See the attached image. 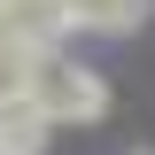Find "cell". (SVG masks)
I'll return each instance as SVG.
<instances>
[{
  "instance_id": "1",
  "label": "cell",
  "mask_w": 155,
  "mask_h": 155,
  "mask_svg": "<svg viewBox=\"0 0 155 155\" xmlns=\"http://www.w3.org/2000/svg\"><path fill=\"white\" fill-rule=\"evenodd\" d=\"M31 109L47 116V124H93V116L109 109V85H101L93 70L62 62V54H39V70H31Z\"/></svg>"
},
{
  "instance_id": "2",
  "label": "cell",
  "mask_w": 155,
  "mask_h": 155,
  "mask_svg": "<svg viewBox=\"0 0 155 155\" xmlns=\"http://www.w3.org/2000/svg\"><path fill=\"white\" fill-rule=\"evenodd\" d=\"M0 31L23 39L31 54H54V39L70 31V8L62 0H0Z\"/></svg>"
},
{
  "instance_id": "3",
  "label": "cell",
  "mask_w": 155,
  "mask_h": 155,
  "mask_svg": "<svg viewBox=\"0 0 155 155\" xmlns=\"http://www.w3.org/2000/svg\"><path fill=\"white\" fill-rule=\"evenodd\" d=\"M70 8V31H132L147 0H62Z\"/></svg>"
},
{
  "instance_id": "4",
  "label": "cell",
  "mask_w": 155,
  "mask_h": 155,
  "mask_svg": "<svg viewBox=\"0 0 155 155\" xmlns=\"http://www.w3.org/2000/svg\"><path fill=\"white\" fill-rule=\"evenodd\" d=\"M31 70H39V54L23 47V39L0 31V101H23V93H31Z\"/></svg>"
},
{
  "instance_id": "5",
  "label": "cell",
  "mask_w": 155,
  "mask_h": 155,
  "mask_svg": "<svg viewBox=\"0 0 155 155\" xmlns=\"http://www.w3.org/2000/svg\"><path fill=\"white\" fill-rule=\"evenodd\" d=\"M140 155H155V147H140Z\"/></svg>"
}]
</instances>
